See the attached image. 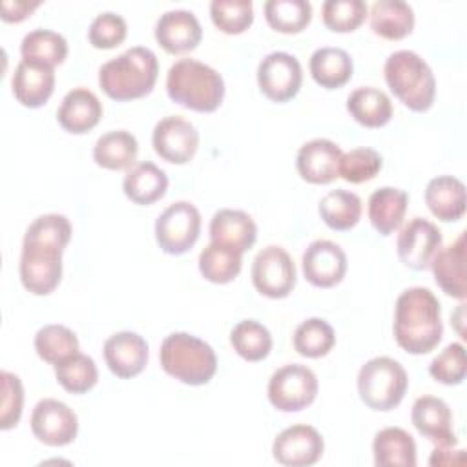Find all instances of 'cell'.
I'll list each match as a JSON object with an SVG mask.
<instances>
[{
  "label": "cell",
  "mask_w": 467,
  "mask_h": 467,
  "mask_svg": "<svg viewBox=\"0 0 467 467\" xmlns=\"http://www.w3.org/2000/svg\"><path fill=\"white\" fill-rule=\"evenodd\" d=\"M230 343L246 361H261L272 350V336L268 328L255 319L239 321L230 332Z\"/></svg>",
  "instance_id": "36"
},
{
  "label": "cell",
  "mask_w": 467,
  "mask_h": 467,
  "mask_svg": "<svg viewBox=\"0 0 467 467\" xmlns=\"http://www.w3.org/2000/svg\"><path fill=\"white\" fill-rule=\"evenodd\" d=\"M394 337L409 354L431 352L443 336L441 306L438 297L423 286L403 290L394 306Z\"/></svg>",
  "instance_id": "2"
},
{
  "label": "cell",
  "mask_w": 467,
  "mask_h": 467,
  "mask_svg": "<svg viewBox=\"0 0 467 467\" xmlns=\"http://www.w3.org/2000/svg\"><path fill=\"white\" fill-rule=\"evenodd\" d=\"M385 82L394 97L412 111H427L434 104L436 78L431 66L414 51L400 49L387 57Z\"/></svg>",
  "instance_id": "5"
},
{
  "label": "cell",
  "mask_w": 467,
  "mask_h": 467,
  "mask_svg": "<svg viewBox=\"0 0 467 467\" xmlns=\"http://www.w3.org/2000/svg\"><path fill=\"white\" fill-rule=\"evenodd\" d=\"M31 431L38 441L49 447H62L77 438L78 420L66 403L44 398L33 407Z\"/></svg>",
  "instance_id": "13"
},
{
  "label": "cell",
  "mask_w": 467,
  "mask_h": 467,
  "mask_svg": "<svg viewBox=\"0 0 467 467\" xmlns=\"http://www.w3.org/2000/svg\"><path fill=\"white\" fill-rule=\"evenodd\" d=\"M374 463L378 467H414L416 443L401 427H385L376 432L372 441Z\"/></svg>",
  "instance_id": "27"
},
{
  "label": "cell",
  "mask_w": 467,
  "mask_h": 467,
  "mask_svg": "<svg viewBox=\"0 0 467 467\" xmlns=\"http://www.w3.org/2000/svg\"><path fill=\"white\" fill-rule=\"evenodd\" d=\"M202 29L197 16L188 9H171L159 16L155 24V40L159 46L171 53H186L197 47Z\"/></svg>",
  "instance_id": "18"
},
{
  "label": "cell",
  "mask_w": 467,
  "mask_h": 467,
  "mask_svg": "<svg viewBox=\"0 0 467 467\" xmlns=\"http://www.w3.org/2000/svg\"><path fill=\"white\" fill-rule=\"evenodd\" d=\"M151 144L155 153L164 161L186 164L199 148V131L190 120L179 115H170L155 124Z\"/></svg>",
  "instance_id": "14"
},
{
  "label": "cell",
  "mask_w": 467,
  "mask_h": 467,
  "mask_svg": "<svg viewBox=\"0 0 467 467\" xmlns=\"http://www.w3.org/2000/svg\"><path fill=\"white\" fill-rule=\"evenodd\" d=\"M265 18L279 33H299L310 24L312 5L306 0H268Z\"/></svg>",
  "instance_id": "38"
},
{
  "label": "cell",
  "mask_w": 467,
  "mask_h": 467,
  "mask_svg": "<svg viewBox=\"0 0 467 467\" xmlns=\"http://www.w3.org/2000/svg\"><path fill=\"white\" fill-rule=\"evenodd\" d=\"M139 153L137 139L126 130H113L100 135L93 146V161L106 170H130Z\"/></svg>",
  "instance_id": "32"
},
{
  "label": "cell",
  "mask_w": 467,
  "mask_h": 467,
  "mask_svg": "<svg viewBox=\"0 0 467 467\" xmlns=\"http://www.w3.org/2000/svg\"><path fill=\"white\" fill-rule=\"evenodd\" d=\"M310 75L312 78L327 89H336L345 86L354 71V64L350 55L341 47H317L310 55Z\"/></svg>",
  "instance_id": "29"
},
{
  "label": "cell",
  "mask_w": 467,
  "mask_h": 467,
  "mask_svg": "<svg viewBox=\"0 0 467 467\" xmlns=\"http://www.w3.org/2000/svg\"><path fill=\"white\" fill-rule=\"evenodd\" d=\"M40 5L38 0H2L0 11L2 20L5 22H20L31 15L33 9Z\"/></svg>",
  "instance_id": "47"
},
{
  "label": "cell",
  "mask_w": 467,
  "mask_h": 467,
  "mask_svg": "<svg viewBox=\"0 0 467 467\" xmlns=\"http://www.w3.org/2000/svg\"><path fill=\"white\" fill-rule=\"evenodd\" d=\"M161 367L166 374L186 385H204L217 370L213 348L188 332L166 336L159 350Z\"/></svg>",
  "instance_id": "6"
},
{
  "label": "cell",
  "mask_w": 467,
  "mask_h": 467,
  "mask_svg": "<svg viewBox=\"0 0 467 467\" xmlns=\"http://www.w3.org/2000/svg\"><path fill=\"white\" fill-rule=\"evenodd\" d=\"M343 151L328 139H312L305 142L296 157V168L306 182L327 184L337 177V166Z\"/></svg>",
  "instance_id": "19"
},
{
  "label": "cell",
  "mask_w": 467,
  "mask_h": 467,
  "mask_svg": "<svg viewBox=\"0 0 467 467\" xmlns=\"http://www.w3.org/2000/svg\"><path fill=\"white\" fill-rule=\"evenodd\" d=\"M303 275L317 288H330L345 277L347 255L343 248L328 239L312 241L301 257Z\"/></svg>",
  "instance_id": "16"
},
{
  "label": "cell",
  "mask_w": 467,
  "mask_h": 467,
  "mask_svg": "<svg viewBox=\"0 0 467 467\" xmlns=\"http://www.w3.org/2000/svg\"><path fill=\"white\" fill-rule=\"evenodd\" d=\"M201 234V213L188 201L171 202L155 221V239L170 255L186 254Z\"/></svg>",
  "instance_id": "9"
},
{
  "label": "cell",
  "mask_w": 467,
  "mask_h": 467,
  "mask_svg": "<svg viewBox=\"0 0 467 467\" xmlns=\"http://www.w3.org/2000/svg\"><path fill=\"white\" fill-rule=\"evenodd\" d=\"M321 11L328 29L347 33L361 26L367 16V4L363 0H327L323 2Z\"/></svg>",
  "instance_id": "43"
},
{
  "label": "cell",
  "mask_w": 467,
  "mask_h": 467,
  "mask_svg": "<svg viewBox=\"0 0 467 467\" xmlns=\"http://www.w3.org/2000/svg\"><path fill=\"white\" fill-rule=\"evenodd\" d=\"M370 27L387 40H400L414 27V11L403 0H376L370 7Z\"/></svg>",
  "instance_id": "31"
},
{
  "label": "cell",
  "mask_w": 467,
  "mask_h": 467,
  "mask_svg": "<svg viewBox=\"0 0 467 467\" xmlns=\"http://www.w3.org/2000/svg\"><path fill=\"white\" fill-rule=\"evenodd\" d=\"M55 376L67 392L84 394L95 387L99 370L93 358L82 352H75L55 365Z\"/></svg>",
  "instance_id": "39"
},
{
  "label": "cell",
  "mask_w": 467,
  "mask_h": 467,
  "mask_svg": "<svg viewBox=\"0 0 467 467\" xmlns=\"http://www.w3.org/2000/svg\"><path fill=\"white\" fill-rule=\"evenodd\" d=\"M159 77V62L151 49L133 46L99 69L102 91L119 102L148 95Z\"/></svg>",
  "instance_id": "3"
},
{
  "label": "cell",
  "mask_w": 467,
  "mask_h": 467,
  "mask_svg": "<svg viewBox=\"0 0 467 467\" xmlns=\"http://www.w3.org/2000/svg\"><path fill=\"white\" fill-rule=\"evenodd\" d=\"M334 343V328L321 317H308L294 330V348L305 358H323L332 350Z\"/></svg>",
  "instance_id": "37"
},
{
  "label": "cell",
  "mask_w": 467,
  "mask_h": 467,
  "mask_svg": "<svg viewBox=\"0 0 467 467\" xmlns=\"http://www.w3.org/2000/svg\"><path fill=\"white\" fill-rule=\"evenodd\" d=\"M2 412H0V429L9 431L13 429L24 407V387L16 374L9 370H2Z\"/></svg>",
  "instance_id": "46"
},
{
  "label": "cell",
  "mask_w": 467,
  "mask_h": 467,
  "mask_svg": "<svg viewBox=\"0 0 467 467\" xmlns=\"http://www.w3.org/2000/svg\"><path fill=\"white\" fill-rule=\"evenodd\" d=\"M241 252L215 241L206 244L199 254V270L202 277L215 285H226L234 281L241 272Z\"/></svg>",
  "instance_id": "33"
},
{
  "label": "cell",
  "mask_w": 467,
  "mask_h": 467,
  "mask_svg": "<svg viewBox=\"0 0 467 467\" xmlns=\"http://www.w3.org/2000/svg\"><path fill=\"white\" fill-rule=\"evenodd\" d=\"M429 374L443 385H460L467 374L465 348L462 343L447 345L429 365Z\"/></svg>",
  "instance_id": "44"
},
{
  "label": "cell",
  "mask_w": 467,
  "mask_h": 467,
  "mask_svg": "<svg viewBox=\"0 0 467 467\" xmlns=\"http://www.w3.org/2000/svg\"><path fill=\"white\" fill-rule=\"evenodd\" d=\"M319 215L323 223L337 232L350 230L359 223L361 217V199L348 190L337 188L328 192L319 201Z\"/></svg>",
  "instance_id": "34"
},
{
  "label": "cell",
  "mask_w": 467,
  "mask_h": 467,
  "mask_svg": "<svg viewBox=\"0 0 467 467\" xmlns=\"http://www.w3.org/2000/svg\"><path fill=\"white\" fill-rule=\"evenodd\" d=\"M210 237L215 243L244 254L257 239V226L246 212L223 208L217 210L210 221Z\"/></svg>",
  "instance_id": "24"
},
{
  "label": "cell",
  "mask_w": 467,
  "mask_h": 467,
  "mask_svg": "<svg viewBox=\"0 0 467 467\" xmlns=\"http://www.w3.org/2000/svg\"><path fill=\"white\" fill-rule=\"evenodd\" d=\"M441 232L423 217H412L398 234L396 252L400 261L412 270H425L441 248Z\"/></svg>",
  "instance_id": "12"
},
{
  "label": "cell",
  "mask_w": 467,
  "mask_h": 467,
  "mask_svg": "<svg viewBox=\"0 0 467 467\" xmlns=\"http://www.w3.org/2000/svg\"><path fill=\"white\" fill-rule=\"evenodd\" d=\"M168 97L199 113L215 111L224 97L223 77L204 62L181 58L170 66L166 75Z\"/></svg>",
  "instance_id": "4"
},
{
  "label": "cell",
  "mask_w": 467,
  "mask_h": 467,
  "mask_svg": "<svg viewBox=\"0 0 467 467\" xmlns=\"http://www.w3.org/2000/svg\"><path fill=\"white\" fill-rule=\"evenodd\" d=\"M128 33L126 20L111 11H104L97 15L88 29L89 44L97 49H111L119 46Z\"/></svg>",
  "instance_id": "45"
},
{
  "label": "cell",
  "mask_w": 467,
  "mask_h": 467,
  "mask_svg": "<svg viewBox=\"0 0 467 467\" xmlns=\"http://www.w3.org/2000/svg\"><path fill=\"white\" fill-rule=\"evenodd\" d=\"M383 166L381 155L374 148H354L341 155L337 166V177L345 179L347 182L359 184L365 181L374 179Z\"/></svg>",
  "instance_id": "41"
},
{
  "label": "cell",
  "mask_w": 467,
  "mask_h": 467,
  "mask_svg": "<svg viewBox=\"0 0 467 467\" xmlns=\"http://www.w3.org/2000/svg\"><path fill=\"white\" fill-rule=\"evenodd\" d=\"M317 396L316 374L297 363L277 368L268 379V400L281 412H297L306 409Z\"/></svg>",
  "instance_id": "8"
},
{
  "label": "cell",
  "mask_w": 467,
  "mask_h": 467,
  "mask_svg": "<svg viewBox=\"0 0 467 467\" xmlns=\"http://www.w3.org/2000/svg\"><path fill=\"white\" fill-rule=\"evenodd\" d=\"M416 431L434 445H456L449 405L436 396H420L410 410Z\"/></svg>",
  "instance_id": "20"
},
{
  "label": "cell",
  "mask_w": 467,
  "mask_h": 467,
  "mask_svg": "<svg viewBox=\"0 0 467 467\" xmlns=\"http://www.w3.org/2000/svg\"><path fill=\"white\" fill-rule=\"evenodd\" d=\"M301 64L286 51L268 53L257 66L259 89L274 102H286L294 99L301 88Z\"/></svg>",
  "instance_id": "11"
},
{
  "label": "cell",
  "mask_w": 467,
  "mask_h": 467,
  "mask_svg": "<svg viewBox=\"0 0 467 467\" xmlns=\"http://www.w3.org/2000/svg\"><path fill=\"white\" fill-rule=\"evenodd\" d=\"M465 234L462 232L454 243L440 248L431 261L432 275L436 285L447 294L460 301L465 299Z\"/></svg>",
  "instance_id": "22"
},
{
  "label": "cell",
  "mask_w": 467,
  "mask_h": 467,
  "mask_svg": "<svg viewBox=\"0 0 467 467\" xmlns=\"http://www.w3.org/2000/svg\"><path fill=\"white\" fill-rule=\"evenodd\" d=\"M409 204V195L401 188L381 186L368 197V219L370 224L381 234L390 235L403 223Z\"/></svg>",
  "instance_id": "26"
},
{
  "label": "cell",
  "mask_w": 467,
  "mask_h": 467,
  "mask_svg": "<svg viewBox=\"0 0 467 467\" xmlns=\"http://www.w3.org/2000/svg\"><path fill=\"white\" fill-rule=\"evenodd\" d=\"M71 239L69 219L44 213L26 230L20 254V281L35 296L51 294L62 277V252Z\"/></svg>",
  "instance_id": "1"
},
{
  "label": "cell",
  "mask_w": 467,
  "mask_h": 467,
  "mask_svg": "<svg viewBox=\"0 0 467 467\" xmlns=\"http://www.w3.org/2000/svg\"><path fill=\"white\" fill-rule=\"evenodd\" d=\"M104 359L117 378H133L148 363V343L131 330H122L104 341Z\"/></svg>",
  "instance_id": "17"
},
{
  "label": "cell",
  "mask_w": 467,
  "mask_h": 467,
  "mask_svg": "<svg viewBox=\"0 0 467 467\" xmlns=\"http://www.w3.org/2000/svg\"><path fill=\"white\" fill-rule=\"evenodd\" d=\"M409 378L403 365L389 356H378L361 365L358 372V394L372 410H392L407 392Z\"/></svg>",
  "instance_id": "7"
},
{
  "label": "cell",
  "mask_w": 467,
  "mask_h": 467,
  "mask_svg": "<svg viewBox=\"0 0 467 467\" xmlns=\"http://www.w3.org/2000/svg\"><path fill=\"white\" fill-rule=\"evenodd\" d=\"M425 202L440 221H458L465 213V186L452 175H438L425 188Z\"/></svg>",
  "instance_id": "25"
},
{
  "label": "cell",
  "mask_w": 467,
  "mask_h": 467,
  "mask_svg": "<svg viewBox=\"0 0 467 467\" xmlns=\"http://www.w3.org/2000/svg\"><path fill=\"white\" fill-rule=\"evenodd\" d=\"M11 88L15 99L26 108H40L55 89V71L51 66L20 60L15 67Z\"/></svg>",
  "instance_id": "21"
},
{
  "label": "cell",
  "mask_w": 467,
  "mask_h": 467,
  "mask_svg": "<svg viewBox=\"0 0 467 467\" xmlns=\"http://www.w3.org/2000/svg\"><path fill=\"white\" fill-rule=\"evenodd\" d=\"M102 117V104L99 97L86 89L75 88L67 91L58 106L57 120L69 133H86L93 130Z\"/></svg>",
  "instance_id": "23"
},
{
  "label": "cell",
  "mask_w": 467,
  "mask_h": 467,
  "mask_svg": "<svg viewBox=\"0 0 467 467\" xmlns=\"http://www.w3.org/2000/svg\"><path fill=\"white\" fill-rule=\"evenodd\" d=\"M210 16L215 27L228 35H239L254 22L252 0H212Z\"/></svg>",
  "instance_id": "42"
},
{
  "label": "cell",
  "mask_w": 467,
  "mask_h": 467,
  "mask_svg": "<svg viewBox=\"0 0 467 467\" xmlns=\"http://www.w3.org/2000/svg\"><path fill=\"white\" fill-rule=\"evenodd\" d=\"M122 190L135 204H151L168 190V175L157 164L142 161L133 164L122 181Z\"/></svg>",
  "instance_id": "28"
},
{
  "label": "cell",
  "mask_w": 467,
  "mask_h": 467,
  "mask_svg": "<svg viewBox=\"0 0 467 467\" xmlns=\"http://www.w3.org/2000/svg\"><path fill=\"white\" fill-rule=\"evenodd\" d=\"M454 445H434L429 465H460L465 462L463 451H452Z\"/></svg>",
  "instance_id": "48"
},
{
  "label": "cell",
  "mask_w": 467,
  "mask_h": 467,
  "mask_svg": "<svg viewBox=\"0 0 467 467\" xmlns=\"http://www.w3.org/2000/svg\"><path fill=\"white\" fill-rule=\"evenodd\" d=\"M22 60L38 62L44 66L55 67L62 64L67 57V42L66 38L51 29H33L29 31L20 44Z\"/></svg>",
  "instance_id": "35"
},
{
  "label": "cell",
  "mask_w": 467,
  "mask_h": 467,
  "mask_svg": "<svg viewBox=\"0 0 467 467\" xmlns=\"http://www.w3.org/2000/svg\"><path fill=\"white\" fill-rule=\"evenodd\" d=\"M35 350L44 361L57 365L78 352V339L64 325H46L35 334Z\"/></svg>",
  "instance_id": "40"
},
{
  "label": "cell",
  "mask_w": 467,
  "mask_h": 467,
  "mask_svg": "<svg viewBox=\"0 0 467 467\" xmlns=\"http://www.w3.org/2000/svg\"><path fill=\"white\" fill-rule=\"evenodd\" d=\"M252 281L266 297H286L296 285V265L290 254L275 244L259 250L252 263Z\"/></svg>",
  "instance_id": "10"
},
{
  "label": "cell",
  "mask_w": 467,
  "mask_h": 467,
  "mask_svg": "<svg viewBox=\"0 0 467 467\" xmlns=\"http://www.w3.org/2000/svg\"><path fill=\"white\" fill-rule=\"evenodd\" d=\"M325 451L323 436L312 425L297 423L283 429L272 445L275 462L286 467H308L319 462Z\"/></svg>",
  "instance_id": "15"
},
{
  "label": "cell",
  "mask_w": 467,
  "mask_h": 467,
  "mask_svg": "<svg viewBox=\"0 0 467 467\" xmlns=\"http://www.w3.org/2000/svg\"><path fill=\"white\" fill-rule=\"evenodd\" d=\"M347 111L365 128H381L392 117V102L385 91L361 86L347 97Z\"/></svg>",
  "instance_id": "30"
}]
</instances>
